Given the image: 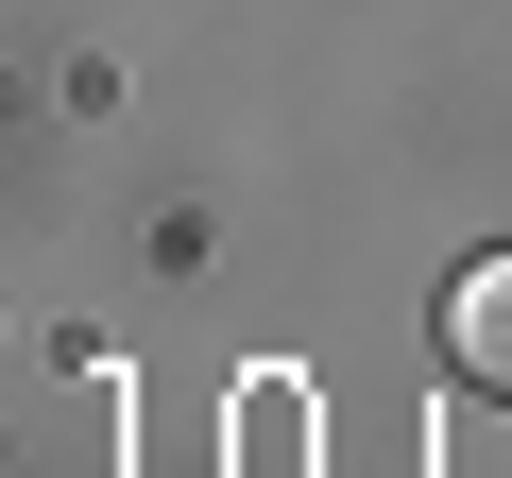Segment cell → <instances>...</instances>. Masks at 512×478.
I'll return each mask as SVG.
<instances>
[{
  "label": "cell",
  "instance_id": "1",
  "mask_svg": "<svg viewBox=\"0 0 512 478\" xmlns=\"http://www.w3.org/2000/svg\"><path fill=\"white\" fill-rule=\"evenodd\" d=\"M444 359H461L478 393H512V239H495V257H461V274H444Z\"/></svg>",
  "mask_w": 512,
  "mask_h": 478
}]
</instances>
